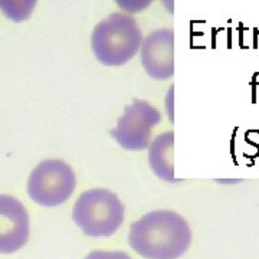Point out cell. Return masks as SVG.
Listing matches in <instances>:
<instances>
[{"label":"cell","instance_id":"6da1fadb","mask_svg":"<svg viewBox=\"0 0 259 259\" xmlns=\"http://www.w3.org/2000/svg\"><path fill=\"white\" fill-rule=\"evenodd\" d=\"M130 246L146 259H179L192 243L185 218L171 210H154L131 225Z\"/></svg>","mask_w":259,"mask_h":259},{"label":"cell","instance_id":"7a4b0ae2","mask_svg":"<svg viewBox=\"0 0 259 259\" xmlns=\"http://www.w3.org/2000/svg\"><path fill=\"white\" fill-rule=\"evenodd\" d=\"M143 33L136 19L125 13H112L93 30L94 55L107 66H121L137 55Z\"/></svg>","mask_w":259,"mask_h":259},{"label":"cell","instance_id":"3957f363","mask_svg":"<svg viewBox=\"0 0 259 259\" xmlns=\"http://www.w3.org/2000/svg\"><path fill=\"white\" fill-rule=\"evenodd\" d=\"M72 218L88 236H111L124 221V204L117 194L107 189H91L76 199Z\"/></svg>","mask_w":259,"mask_h":259},{"label":"cell","instance_id":"277c9868","mask_svg":"<svg viewBox=\"0 0 259 259\" xmlns=\"http://www.w3.org/2000/svg\"><path fill=\"white\" fill-rule=\"evenodd\" d=\"M75 186L76 177L72 167L64 160L48 158L40 161L30 173L28 193L35 203L58 206L72 196Z\"/></svg>","mask_w":259,"mask_h":259},{"label":"cell","instance_id":"5b68a950","mask_svg":"<svg viewBox=\"0 0 259 259\" xmlns=\"http://www.w3.org/2000/svg\"><path fill=\"white\" fill-rule=\"evenodd\" d=\"M161 121V114L150 102L134 100L125 107L117 125L111 130V137L121 147L137 151L150 147L151 133Z\"/></svg>","mask_w":259,"mask_h":259},{"label":"cell","instance_id":"8992f818","mask_svg":"<svg viewBox=\"0 0 259 259\" xmlns=\"http://www.w3.org/2000/svg\"><path fill=\"white\" fill-rule=\"evenodd\" d=\"M141 64L150 78L170 79L175 74V35L171 29H157L141 42Z\"/></svg>","mask_w":259,"mask_h":259},{"label":"cell","instance_id":"52a82bcc","mask_svg":"<svg viewBox=\"0 0 259 259\" xmlns=\"http://www.w3.org/2000/svg\"><path fill=\"white\" fill-rule=\"evenodd\" d=\"M29 239L26 207L10 194H0V253L22 249Z\"/></svg>","mask_w":259,"mask_h":259},{"label":"cell","instance_id":"ba28073f","mask_svg":"<svg viewBox=\"0 0 259 259\" xmlns=\"http://www.w3.org/2000/svg\"><path fill=\"white\" fill-rule=\"evenodd\" d=\"M173 146H175V134L167 131L157 136L150 143L148 150V164L154 175L168 183L180 182L175 177L173 167Z\"/></svg>","mask_w":259,"mask_h":259},{"label":"cell","instance_id":"9c48e42d","mask_svg":"<svg viewBox=\"0 0 259 259\" xmlns=\"http://www.w3.org/2000/svg\"><path fill=\"white\" fill-rule=\"evenodd\" d=\"M85 259H131V256L122 250H93Z\"/></svg>","mask_w":259,"mask_h":259}]
</instances>
